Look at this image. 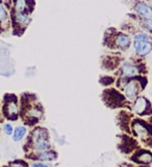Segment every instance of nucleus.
<instances>
[{
	"label": "nucleus",
	"instance_id": "7ed1b4c3",
	"mask_svg": "<svg viewBox=\"0 0 152 167\" xmlns=\"http://www.w3.org/2000/svg\"><path fill=\"white\" fill-rule=\"evenodd\" d=\"M1 114L3 118L8 119V120L15 121L19 118L20 105L15 95H12V97H8V95L5 96L1 108Z\"/></svg>",
	"mask_w": 152,
	"mask_h": 167
},
{
	"label": "nucleus",
	"instance_id": "f3484780",
	"mask_svg": "<svg viewBox=\"0 0 152 167\" xmlns=\"http://www.w3.org/2000/svg\"><path fill=\"white\" fill-rule=\"evenodd\" d=\"M2 131H3V133L6 136H12L14 133V126L11 123H4L2 125Z\"/></svg>",
	"mask_w": 152,
	"mask_h": 167
},
{
	"label": "nucleus",
	"instance_id": "6ab92c4d",
	"mask_svg": "<svg viewBox=\"0 0 152 167\" xmlns=\"http://www.w3.org/2000/svg\"><path fill=\"white\" fill-rule=\"evenodd\" d=\"M29 167H53L50 163H45V162L40 161H33Z\"/></svg>",
	"mask_w": 152,
	"mask_h": 167
},
{
	"label": "nucleus",
	"instance_id": "6e6552de",
	"mask_svg": "<svg viewBox=\"0 0 152 167\" xmlns=\"http://www.w3.org/2000/svg\"><path fill=\"white\" fill-rule=\"evenodd\" d=\"M140 73V70L138 68V66H135V64H132L131 62H123L120 67V75L121 77L124 78H133L137 77Z\"/></svg>",
	"mask_w": 152,
	"mask_h": 167
},
{
	"label": "nucleus",
	"instance_id": "aec40b11",
	"mask_svg": "<svg viewBox=\"0 0 152 167\" xmlns=\"http://www.w3.org/2000/svg\"><path fill=\"white\" fill-rule=\"evenodd\" d=\"M142 26L146 29V30L152 33V20H143Z\"/></svg>",
	"mask_w": 152,
	"mask_h": 167
},
{
	"label": "nucleus",
	"instance_id": "412c9836",
	"mask_svg": "<svg viewBox=\"0 0 152 167\" xmlns=\"http://www.w3.org/2000/svg\"><path fill=\"white\" fill-rule=\"evenodd\" d=\"M140 167H150V166H146V165H141Z\"/></svg>",
	"mask_w": 152,
	"mask_h": 167
},
{
	"label": "nucleus",
	"instance_id": "9b49d317",
	"mask_svg": "<svg viewBox=\"0 0 152 167\" xmlns=\"http://www.w3.org/2000/svg\"><path fill=\"white\" fill-rule=\"evenodd\" d=\"M115 45L116 47H118L119 49H122V50H126V49L129 48L131 44V39L128 35L124 33H118L117 35L115 36L114 39Z\"/></svg>",
	"mask_w": 152,
	"mask_h": 167
},
{
	"label": "nucleus",
	"instance_id": "0eeeda50",
	"mask_svg": "<svg viewBox=\"0 0 152 167\" xmlns=\"http://www.w3.org/2000/svg\"><path fill=\"white\" fill-rule=\"evenodd\" d=\"M131 160L139 165L149 166L152 163V152L148 150H139L133 153Z\"/></svg>",
	"mask_w": 152,
	"mask_h": 167
},
{
	"label": "nucleus",
	"instance_id": "f03ea898",
	"mask_svg": "<svg viewBox=\"0 0 152 167\" xmlns=\"http://www.w3.org/2000/svg\"><path fill=\"white\" fill-rule=\"evenodd\" d=\"M131 132L135 138L141 141H152V125L142 119H133L131 121Z\"/></svg>",
	"mask_w": 152,
	"mask_h": 167
},
{
	"label": "nucleus",
	"instance_id": "a211bd4d",
	"mask_svg": "<svg viewBox=\"0 0 152 167\" xmlns=\"http://www.w3.org/2000/svg\"><path fill=\"white\" fill-rule=\"evenodd\" d=\"M10 167H29V165L23 160H15L10 163Z\"/></svg>",
	"mask_w": 152,
	"mask_h": 167
},
{
	"label": "nucleus",
	"instance_id": "1a4fd4ad",
	"mask_svg": "<svg viewBox=\"0 0 152 167\" xmlns=\"http://www.w3.org/2000/svg\"><path fill=\"white\" fill-rule=\"evenodd\" d=\"M133 48L139 56H147L152 51V41H133Z\"/></svg>",
	"mask_w": 152,
	"mask_h": 167
},
{
	"label": "nucleus",
	"instance_id": "ddd939ff",
	"mask_svg": "<svg viewBox=\"0 0 152 167\" xmlns=\"http://www.w3.org/2000/svg\"><path fill=\"white\" fill-rule=\"evenodd\" d=\"M27 133H28V130H27L26 125H18L14 128L12 138L15 142H21L26 137Z\"/></svg>",
	"mask_w": 152,
	"mask_h": 167
},
{
	"label": "nucleus",
	"instance_id": "9d476101",
	"mask_svg": "<svg viewBox=\"0 0 152 167\" xmlns=\"http://www.w3.org/2000/svg\"><path fill=\"white\" fill-rule=\"evenodd\" d=\"M135 12L143 18V20H152V8L144 1L135 4Z\"/></svg>",
	"mask_w": 152,
	"mask_h": 167
},
{
	"label": "nucleus",
	"instance_id": "4468645a",
	"mask_svg": "<svg viewBox=\"0 0 152 167\" xmlns=\"http://www.w3.org/2000/svg\"><path fill=\"white\" fill-rule=\"evenodd\" d=\"M29 0H14V11L29 15Z\"/></svg>",
	"mask_w": 152,
	"mask_h": 167
},
{
	"label": "nucleus",
	"instance_id": "f257e3e1",
	"mask_svg": "<svg viewBox=\"0 0 152 167\" xmlns=\"http://www.w3.org/2000/svg\"><path fill=\"white\" fill-rule=\"evenodd\" d=\"M25 147L28 148V153H36L51 150L52 145L47 128L43 126H35L27 137Z\"/></svg>",
	"mask_w": 152,
	"mask_h": 167
},
{
	"label": "nucleus",
	"instance_id": "2eb2a0df",
	"mask_svg": "<svg viewBox=\"0 0 152 167\" xmlns=\"http://www.w3.org/2000/svg\"><path fill=\"white\" fill-rule=\"evenodd\" d=\"M8 12L6 10L5 5L2 2H0V24H3L8 22Z\"/></svg>",
	"mask_w": 152,
	"mask_h": 167
},
{
	"label": "nucleus",
	"instance_id": "39448f33",
	"mask_svg": "<svg viewBox=\"0 0 152 167\" xmlns=\"http://www.w3.org/2000/svg\"><path fill=\"white\" fill-rule=\"evenodd\" d=\"M132 112L135 115L140 117L144 116H150L152 115V108L151 103L145 96L139 95L135 100L132 101V106H131Z\"/></svg>",
	"mask_w": 152,
	"mask_h": 167
},
{
	"label": "nucleus",
	"instance_id": "423d86ee",
	"mask_svg": "<svg viewBox=\"0 0 152 167\" xmlns=\"http://www.w3.org/2000/svg\"><path fill=\"white\" fill-rule=\"evenodd\" d=\"M27 157L33 161H40L45 163H51L57 159V153L54 150H47L44 152L36 153H28Z\"/></svg>",
	"mask_w": 152,
	"mask_h": 167
},
{
	"label": "nucleus",
	"instance_id": "dca6fc26",
	"mask_svg": "<svg viewBox=\"0 0 152 167\" xmlns=\"http://www.w3.org/2000/svg\"><path fill=\"white\" fill-rule=\"evenodd\" d=\"M133 41H152L151 37L146 33H138L133 37Z\"/></svg>",
	"mask_w": 152,
	"mask_h": 167
},
{
	"label": "nucleus",
	"instance_id": "f8f14e48",
	"mask_svg": "<svg viewBox=\"0 0 152 167\" xmlns=\"http://www.w3.org/2000/svg\"><path fill=\"white\" fill-rule=\"evenodd\" d=\"M13 19H14V22L18 26H21V27H26L29 24V22H30V17H29L28 14L18 13V12H15V11H14V14H13Z\"/></svg>",
	"mask_w": 152,
	"mask_h": 167
},
{
	"label": "nucleus",
	"instance_id": "20e7f679",
	"mask_svg": "<svg viewBox=\"0 0 152 167\" xmlns=\"http://www.w3.org/2000/svg\"><path fill=\"white\" fill-rule=\"evenodd\" d=\"M143 89H144V85L141 84V80H139V76H138V77L129 78L125 85L123 86L122 91H123V96L126 100L132 102L140 95V92Z\"/></svg>",
	"mask_w": 152,
	"mask_h": 167
}]
</instances>
